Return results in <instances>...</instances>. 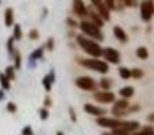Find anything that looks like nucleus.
Instances as JSON below:
<instances>
[{"label": "nucleus", "instance_id": "obj_1", "mask_svg": "<svg viewBox=\"0 0 154 135\" xmlns=\"http://www.w3.org/2000/svg\"><path fill=\"white\" fill-rule=\"evenodd\" d=\"M76 43L85 54H88L92 58H101L103 56V48L100 46V43L85 35H76Z\"/></svg>", "mask_w": 154, "mask_h": 135}, {"label": "nucleus", "instance_id": "obj_2", "mask_svg": "<svg viewBox=\"0 0 154 135\" xmlns=\"http://www.w3.org/2000/svg\"><path fill=\"white\" fill-rule=\"evenodd\" d=\"M77 62L82 68H87L89 70L97 72V73H101V74L108 73L109 70V65L104 60H100V58H92V57H89V58H79Z\"/></svg>", "mask_w": 154, "mask_h": 135}, {"label": "nucleus", "instance_id": "obj_3", "mask_svg": "<svg viewBox=\"0 0 154 135\" xmlns=\"http://www.w3.org/2000/svg\"><path fill=\"white\" fill-rule=\"evenodd\" d=\"M79 29L81 30L82 32H84L85 37L91 38V39L96 41V42H101V41H104L103 31H101V30L99 29L97 26H95L92 22H89V20H81L79 23Z\"/></svg>", "mask_w": 154, "mask_h": 135}, {"label": "nucleus", "instance_id": "obj_4", "mask_svg": "<svg viewBox=\"0 0 154 135\" xmlns=\"http://www.w3.org/2000/svg\"><path fill=\"white\" fill-rule=\"evenodd\" d=\"M75 85L79 89L85 91V92H96L99 88L97 82L89 76H79L75 80Z\"/></svg>", "mask_w": 154, "mask_h": 135}, {"label": "nucleus", "instance_id": "obj_5", "mask_svg": "<svg viewBox=\"0 0 154 135\" xmlns=\"http://www.w3.org/2000/svg\"><path fill=\"white\" fill-rule=\"evenodd\" d=\"M141 19L143 22H150L154 15V0H142L139 5Z\"/></svg>", "mask_w": 154, "mask_h": 135}, {"label": "nucleus", "instance_id": "obj_6", "mask_svg": "<svg viewBox=\"0 0 154 135\" xmlns=\"http://www.w3.org/2000/svg\"><path fill=\"white\" fill-rule=\"evenodd\" d=\"M92 97L96 103L101 104H114V101L116 100L115 93L111 91H96V92H93Z\"/></svg>", "mask_w": 154, "mask_h": 135}, {"label": "nucleus", "instance_id": "obj_7", "mask_svg": "<svg viewBox=\"0 0 154 135\" xmlns=\"http://www.w3.org/2000/svg\"><path fill=\"white\" fill-rule=\"evenodd\" d=\"M96 124L100 126V127H103V128L114 130V128L120 127L122 120L115 119V118H108V116H100V118H96Z\"/></svg>", "mask_w": 154, "mask_h": 135}, {"label": "nucleus", "instance_id": "obj_8", "mask_svg": "<svg viewBox=\"0 0 154 135\" xmlns=\"http://www.w3.org/2000/svg\"><path fill=\"white\" fill-rule=\"evenodd\" d=\"M101 57L104 58V61L107 64H114V65L120 64V53L114 48H104Z\"/></svg>", "mask_w": 154, "mask_h": 135}, {"label": "nucleus", "instance_id": "obj_9", "mask_svg": "<svg viewBox=\"0 0 154 135\" xmlns=\"http://www.w3.org/2000/svg\"><path fill=\"white\" fill-rule=\"evenodd\" d=\"M85 114L91 115V116H95V118H100V116H106L107 114V109L106 108H101L99 106H95L92 103H85L84 107H82Z\"/></svg>", "mask_w": 154, "mask_h": 135}, {"label": "nucleus", "instance_id": "obj_10", "mask_svg": "<svg viewBox=\"0 0 154 135\" xmlns=\"http://www.w3.org/2000/svg\"><path fill=\"white\" fill-rule=\"evenodd\" d=\"M72 5H73V12H75L76 16H79V18H85V16H88V8H87V5L84 4L82 0H73Z\"/></svg>", "mask_w": 154, "mask_h": 135}, {"label": "nucleus", "instance_id": "obj_11", "mask_svg": "<svg viewBox=\"0 0 154 135\" xmlns=\"http://www.w3.org/2000/svg\"><path fill=\"white\" fill-rule=\"evenodd\" d=\"M120 127L125 128V130L128 131L130 134H133V133H135V131H138L139 128H141V123H139L138 120H122Z\"/></svg>", "mask_w": 154, "mask_h": 135}, {"label": "nucleus", "instance_id": "obj_12", "mask_svg": "<svg viewBox=\"0 0 154 135\" xmlns=\"http://www.w3.org/2000/svg\"><path fill=\"white\" fill-rule=\"evenodd\" d=\"M112 31H114L115 38H116V39L119 41L120 43H127V42H128V35H127V32H126L125 30L122 29V27L115 26Z\"/></svg>", "mask_w": 154, "mask_h": 135}, {"label": "nucleus", "instance_id": "obj_13", "mask_svg": "<svg viewBox=\"0 0 154 135\" xmlns=\"http://www.w3.org/2000/svg\"><path fill=\"white\" fill-rule=\"evenodd\" d=\"M88 18L91 19L89 22H92V23L95 24V26H97L99 29L104 26V20H103V19H101V16L99 15L97 12H95V11H92V10H88Z\"/></svg>", "mask_w": 154, "mask_h": 135}, {"label": "nucleus", "instance_id": "obj_14", "mask_svg": "<svg viewBox=\"0 0 154 135\" xmlns=\"http://www.w3.org/2000/svg\"><path fill=\"white\" fill-rule=\"evenodd\" d=\"M119 96L122 99H131L134 95H135V89H134V87H131V85H126V87H122L119 89Z\"/></svg>", "mask_w": 154, "mask_h": 135}, {"label": "nucleus", "instance_id": "obj_15", "mask_svg": "<svg viewBox=\"0 0 154 135\" xmlns=\"http://www.w3.org/2000/svg\"><path fill=\"white\" fill-rule=\"evenodd\" d=\"M97 85L101 91H111L112 87H114V80L109 78V77H101L99 80Z\"/></svg>", "mask_w": 154, "mask_h": 135}, {"label": "nucleus", "instance_id": "obj_16", "mask_svg": "<svg viewBox=\"0 0 154 135\" xmlns=\"http://www.w3.org/2000/svg\"><path fill=\"white\" fill-rule=\"evenodd\" d=\"M14 23H15L14 10L8 7V8H5V11H4V24L7 27H11V26H14Z\"/></svg>", "mask_w": 154, "mask_h": 135}, {"label": "nucleus", "instance_id": "obj_17", "mask_svg": "<svg viewBox=\"0 0 154 135\" xmlns=\"http://www.w3.org/2000/svg\"><path fill=\"white\" fill-rule=\"evenodd\" d=\"M43 56H45V48H43V46H41V48L34 49V50L30 53L29 58L34 60V61H39V60L43 58Z\"/></svg>", "mask_w": 154, "mask_h": 135}, {"label": "nucleus", "instance_id": "obj_18", "mask_svg": "<svg viewBox=\"0 0 154 135\" xmlns=\"http://www.w3.org/2000/svg\"><path fill=\"white\" fill-rule=\"evenodd\" d=\"M135 56L138 57L139 60L145 61V60L149 58V49H147L146 46H139V48H137V50H135Z\"/></svg>", "mask_w": 154, "mask_h": 135}, {"label": "nucleus", "instance_id": "obj_19", "mask_svg": "<svg viewBox=\"0 0 154 135\" xmlns=\"http://www.w3.org/2000/svg\"><path fill=\"white\" fill-rule=\"evenodd\" d=\"M130 101L127 100V99H116V100L114 101V107L115 108H119V109H126L127 111V108L130 107Z\"/></svg>", "mask_w": 154, "mask_h": 135}, {"label": "nucleus", "instance_id": "obj_20", "mask_svg": "<svg viewBox=\"0 0 154 135\" xmlns=\"http://www.w3.org/2000/svg\"><path fill=\"white\" fill-rule=\"evenodd\" d=\"M133 135H154V127L152 124L143 126V127H141L138 131L133 133Z\"/></svg>", "mask_w": 154, "mask_h": 135}, {"label": "nucleus", "instance_id": "obj_21", "mask_svg": "<svg viewBox=\"0 0 154 135\" xmlns=\"http://www.w3.org/2000/svg\"><path fill=\"white\" fill-rule=\"evenodd\" d=\"M5 49H7L8 56L12 58L14 53H15V50H16V48H15V39H14L12 37H10V38L7 39V42H5Z\"/></svg>", "mask_w": 154, "mask_h": 135}, {"label": "nucleus", "instance_id": "obj_22", "mask_svg": "<svg viewBox=\"0 0 154 135\" xmlns=\"http://www.w3.org/2000/svg\"><path fill=\"white\" fill-rule=\"evenodd\" d=\"M0 88H2L3 91L11 89V81L7 78V76H5L3 72H0Z\"/></svg>", "mask_w": 154, "mask_h": 135}, {"label": "nucleus", "instance_id": "obj_23", "mask_svg": "<svg viewBox=\"0 0 154 135\" xmlns=\"http://www.w3.org/2000/svg\"><path fill=\"white\" fill-rule=\"evenodd\" d=\"M3 73L7 76V78L10 80L11 82L16 80V69L14 68V65H10V66H7V68L4 69V72H3Z\"/></svg>", "mask_w": 154, "mask_h": 135}, {"label": "nucleus", "instance_id": "obj_24", "mask_svg": "<svg viewBox=\"0 0 154 135\" xmlns=\"http://www.w3.org/2000/svg\"><path fill=\"white\" fill-rule=\"evenodd\" d=\"M111 112H112V118H115V119H120V120L128 115V112L126 111V109H119V108H115V107L111 108Z\"/></svg>", "mask_w": 154, "mask_h": 135}, {"label": "nucleus", "instance_id": "obj_25", "mask_svg": "<svg viewBox=\"0 0 154 135\" xmlns=\"http://www.w3.org/2000/svg\"><path fill=\"white\" fill-rule=\"evenodd\" d=\"M118 73H119V77L122 80H130L131 78V69L127 66H120L118 69Z\"/></svg>", "mask_w": 154, "mask_h": 135}, {"label": "nucleus", "instance_id": "obj_26", "mask_svg": "<svg viewBox=\"0 0 154 135\" xmlns=\"http://www.w3.org/2000/svg\"><path fill=\"white\" fill-rule=\"evenodd\" d=\"M12 61H14V68H15L16 70H19V69L22 68V54L18 49L15 50V53H14V56H12Z\"/></svg>", "mask_w": 154, "mask_h": 135}, {"label": "nucleus", "instance_id": "obj_27", "mask_svg": "<svg viewBox=\"0 0 154 135\" xmlns=\"http://www.w3.org/2000/svg\"><path fill=\"white\" fill-rule=\"evenodd\" d=\"M12 38L15 41H20L23 38V31H22V26L20 24H14V32H12Z\"/></svg>", "mask_w": 154, "mask_h": 135}, {"label": "nucleus", "instance_id": "obj_28", "mask_svg": "<svg viewBox=\"0 0 154 135\" xmlns=\"http://www.w3.org/2000/svg\"><path fill=\"white\" fill-rule=\"evenodd\" d=\"M145 77V72L141 68H133L131 69V78L134 80H141Z\"/></svg>", "mask_w": 154, "mask_h": 135}, {"label": "nucleus", "instance_id": "obj_29", "mask_svg": "<svg viewBox=\"0 0 154 135\" xmlns=\"http://www.w3.org/2000/svg\"><path fill=\"white\" fill-rule=\"evenodd\" d=\"M53 82L50 81V78H49V76L48 74H45L43 76V78H42V87H43V89L46 91V92H51V88H53Z\"/></svg>", "mask_w": 154, "mask_h": 135}, {"label": "nucleus", "instance_id": "obj_30", "mask_svg": "<svg viewBox=\"0 0 154 135\" xmlns=\"http://www.w3.org/2000/svg\"><path fill=\"white\" fill-rule=\"evenodd\" d=\"M38 115H39V119H41V120L46 122V120L49 119V116H50V112H49V108H45V107L39 108V109H38Z\"/></svg>", "mask_w": 154, "mask_h": 135}, {"label": "nucleus", "instance_id": "obj_31", "mask_svg": "<svg viewBox=\"0 0 154 135\" xmlns=\"http://www.w3.org/2000/svg\"><path fill=\"white\" fill-rule=\"evenodd\" d=\"M5 111H7L8 114H16V112H18V106H16V103L8 101V103L5 104Z\"/></svg>", "mask_w": 154, "mask_h": 135}, {"label": "nucleus", "instance_id": "obj_32", "mask_svg": "<svg viewBox=\"0 0 154 135\" xmlns=\"http://www.w3.org/2000/svg\"><path fill=\"white\" fill-rule=\"evenodd\" d=\"M56 49V41H54L53 37H50L48 41H46V45H45V50H49V51H53Z\"/></svg>", "mask_w": 154, "mask_h": 135}, {"label": "nucleus", "instance_id": "obj_33", "mask_svg": "<svg viewBox=\"0 0 154 135\" xmlns=\"http://www.w3.org/2000/svg\"><path fill=\"white\" fill-rule=\"evenodd\" d=\"M29 38L31 41H37V39H39V31H38L37 29H31L29 31Z\"/></svg>", "mask_w": 154, "mask_h": 135}, {"label": "nucleus", "instance_id": "obj_34", "mask_svg": "<svg viewBox=\"0 0 154 135\" xmlns=\"http://www.w3.org/2000/svg\"><path fill=\"white\" fill-rule=\"evenodd\" d=\"M104 4H106V7L108 8L109 11H114L116 10V2L115 0H103Z\"/></svg>", "mask_w": 154, "mask_h": 135}, {"label": "nucleus", "instance_id": "obj_35", "mask_svg": "<svg viewBox=\"0 0 154 135\" xmlns=\"http://www.w3.org/2000/svg\"><path fill=\"white\" fill-rule=\"evenodd\" d=\"M111 134L112 135H130L128 131H126L125 128H122V127H118V128H114V130H111Z\"/></svg>", "mask_w": 154, "mask_h": 135}, {"label": "nucleus", "instance_id": "obj_36", "mask_svg": "<svg viewBox=\"0 0 154 135\" xmlns=\"http://www.w3.org/2000/svg\"><path fill=\"white\" fill-rule=\"evenodd\" d=\"M68 112H69L70 122H72V123H77V114H76V109L73 108V107H69V109H68Z\"/></svg>", "mask_w": 154, "mask_h": 135}, {"label": "nucleus", "instance_id": "obj_37", "mask_svg": "<svg viewBox=\"0 0 154 135\" xmlns=\"http://www.w3.org/2000/svg\"><path fill=\"white\" fill-rule=\"evenodd\" d=\"M139 111H141V106H139V104H130V107L127 108L128 115L134 114V112H139Z\"/></svg>", "mask_w": 154, "mask_h": 135}, {"label": "nucleus", "instance_id": "obj_38", "mask_svg": "<svg viewBox=\"0 0 154 135\" xmlns=\"http://www.w3.org/2000/svg\"><path fill=\"white\" fill-rule=\"evenodd\" d=\"M20 135H34V130H32L31 126H24V127L22 128Z\"/></svg>", "mask_w": 154, "mask_h": 135}, {"label": "nucleus", "instance_id": "obj_39", "mask_svg": "<svg viewBox=\"0 0 154 135\" xmlns=\"http://www.w3.org/2000/svg\"><path fill=\"white\" fill-rule=\"evenodd\" d=\"M48 76H49V78H50V81L53 82V84H56V81H57V76H56V69H54V68H51L50 70H49Z\"/></svg>", "mask_w": 154, "mask_h": 135}, {"label": "nucleus", "instance_id": "obj_40", "mask_svg": "<svg viewBox=\"0 0 154 135\" xmlns=\"http://www.w3.org/2000/svg\"><path fill=\"white\" fill-rule=\"evenodd\" d=\"M53 106V100H51L50 96H45V99H43V107L45 108H50V107Z\"/></svg>", "mask_w": 154, "mask_h": 135}, {"label": "nucleus", "instance_id": "obj_41", "mask_svg": "<svg viewBox=\"0 0 154 135\" xmlns=\"http://www.w3.org/2000/svg\"><path fill=\"white\" fill-rule=\"evenodd\" d=\"M66 24L69 27H72V29H76V27H79V23H77V22L73 18H70V16H69V18H66Z\"/></svg>", "mask_w": 154, "mask_h": 135}, {"label": "nucleus", "instance_id": "obj_42", "mask_svg": "<svg viewBox=\"0 0 154 135\" xmlns=\"http://www.w3.org/2000/svg\"><path fill=\"white\" fill-rule=\"evenodd\" d=\"M37 65H38V61H34V60H31V58L27 60V68H29L30 70H34V69L37 68Z\"/></svg>", "mask_w": 154, "mask_h": 135}, {"label": "nucleus", "instance_id": "obj_43", "mask_svg": "<svg viewBox=\"0 0 154 135\" xmlns=\"http://www.w3.org/2000/svg\"><path fill=\"white\" fill-rule=\"evenodd\" d=\"M122 3L126 5V7H135V0H122Z\"/></svg>", "mask_w": 154, "mask_h": 135}, {"label": "nucleus", "instance_id": "obj_44", "mask_svg": "<svg viewBox=\"0 0 154 135\" xmlns=\"http://www.w3.org/2000/svg\"><path fill=\"white\" fill-rule=\"evenodd\" d=\"M146 120L150 123V124H153V123H154V112H150V114L147 115V116H146Z\"/></svg>", "mask_w": 154, "mask_h": 135}, {"label": "nucleus", "instance_id": "obj_45", "mask_svg": "<svg viewBox=\"0 0 154 135\" xmlns=\"http://www.w3.org/2000/svg\"><path fill=\"white\" fill-rule=\"evenodd\" d=\"M91 3H92V4L95 5V8H96V7H99L100 4H103V0H91Z\"/></svg>", "mask_w": 154, "mask_h": 135}, {"label": "nucleus", "instance_id": "obj_46", "mask_svg": "<svg viewBox=\"0 0 154 135\" xmlns=\"http://www.w3.org/2000/svg\"><path fill=\"white\" fill-rule=\"evenodd\" d=\"M4 100H5V91H3L2 88H0V103Z\"/></svg>", "mask_w": 154, "mask_h": 135}, {"label": "nucleus", "instance_id": "obj_47", "mask_svg": "<svg viewBox=\"0 0 154 135\" xmlns=\"http://www.w3.org/2000/svg\"><path fill=\"white\" fill-rule=\"evenodd\" d=\"M46 15H48V8H43V12H42V20L46 18Z\"/></svg>", "mask_w": 154, "mask_h": 135}, {"label": "nucleus", "instance_id": "obj_48", "mask_svg": "<svg viewBox=\"0 0 154 135\" xmlns=\"http://www.w3.org/2000/svg\"><path fill=\"white\" fill-rule=\"evenodd\" d=\"M100 135H112L111 133H108V131H104V133H101Z\"/></svg>", "mask_w": 154, "mask_h": 135}, {"label": "nucleus", "instance_id": "obj_49", "mask_svg": "<svg viewBox=\"0 0 154 135\" xmlns=\"http://www.w3.org/2000/svg\"><path fill=\"white\" fill-rule=\"evenodd\" d=\"M56 135H65V134L62 133V131H57V133H56Z\"/></svg>", "mask_w": 154, "mask_h": 135}, {"label": "nucleus", "instance_id": "obj_50", "mask_svg": "<svg viewBox=\"0 0 154 135\" xmlns=\"http://www.w3.org/2000/svg\"><path fill=\"white\" fill-rule=\"evenodd\" d=\"M0 4H2V0H0Z\"/></svg>", "mask_w": 154, "mask_h": 135}, {"label": "nucleus", "instance_id": "obj_51", "mask_svg": "<svg viewBox=\"0 0 154 135\" xmlns=\"http://www.w3.org/2000/svg\"><path fill=\"white\" fill-rule=\"evenodd\" d=\"M135 3H137V0H135Z\"/></svg>", "mask_w": 154, "mask_h": 135}]
</instances>
